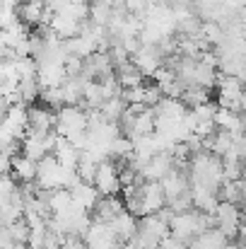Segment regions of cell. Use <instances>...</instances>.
<instances>
[{
	"mask_svg": "<svg viewBox=\"0 0 246 249\" xmlns=\"http://www.w3.org/2000/svg\"><path fill=\"white\" fill-rule=\"evenodd\" d=\"M213 220H215V228L227 237H239V228H242V220H244V213L237 203H230V201H220L215 213H213Z\"/></svg>",
	"mask_w": 246,
	"mask_h": 249,
	"instance_id": "cell-2",
	"label": "cell"
},
{
	"mask_svg": "<svg viewBox=\"0 0 246 249\" xmlns=\"http://www.w3.org/2000/svg\"><path fill=\"white\" fill-rule=\"evenodd\" d=\"M17 249H32V247H29V245H19Z\"/></svg>",
	"mask_w": 246,
	"mask_h": 249,
	"instance_id": "cell-23",
	"label": "cell"
},
{
	"mask_svg": "<svg viewBox=\"0 0 246 249\" xmlns=\"http://www.w3.org/2000/svg\"><path fill=\"white\" fill-rule=\"evenodd\" d=\"M27 119H29V131L27 133H53L56 131V111L49 109L46 104H32L27 107Z\"/></svg>",
	"mask_w": 246,
	"mask_h": 249,
	"instance_id": "cell-5",
	"label": "cell"
},
{
	"mask_svg": "<svg viewBox=\"0 0 246 249\" xmlns=\"http://www.w3.org/2000/svg\"><path fill=\"white\" fill-rule=\"evenodd\" d=\"M140 198H143V218L155 215L166 208V196L160 181H143L140 184Z\"/></svg>",
	"mask_w": 246,
	"mask_h": 249,
	"instance_id": "cell-6",
	"label": "cell"
},
{
	"mask_svg": "<svg viewBox=\"0 0 246 249\" xmlns=\"http://www.w3.org/2000/svg\"><path fill=\"white\" fill-rule=\"evenodd\" d=\"M126 109H128V104L123 102V97H121V94H116V97L106 99V102H104V107H101L99 111L104 114V119H106V121L118 124V121H121V116L126 114Z\"/></svg>",
	"mask_w": 246,
	"mask_h": 249,
	"instance_id": "cell-15",
	"label": "cell"
},
{
	"mask_svg": "<svg viewBox=\"0 0 246 249\" xmlns=\"http://www.w3.org/2000/svg\"><path fill=\"white\" fill-rule=\"evenodd\" d=\"M7 172H12V155L0 150V174H7Z\"/></svg>",
	"mask_w": 246,
	"mask_h": 249,
	"instance_id": "cell-20",
	"label": "cell"
},
{
	"mask_svg": "<svg viewBox=\"0 0 246 249\" xmlns=\"http://www.w3.org/2000/svg\"><path fill=\"white\" fill-rule=\"evenodd\" d=\"M157 249H188V245H183V242H179L176 237L169 235V237H164L162 242H160V247Z\"/></svg>",
	"mask_w": 246,
	"mask_h": 249,
	"instance_id": "cell-19",
	"label": "cell"
},
{
	"mask_svg": "<svg viewBox=\"0 0 246 249\" xmlns=\"http://www.w3.org/2000/svg\"><path fill=\"white\" fill-rule=\"evenodd\" d=\"M138 225H140V220H138L133 213L123 211V213L111 223V230H114V235L118 237L121 245H128V242L135 240V235H138Z\"/></svg>",
	"mask_w": 246,
	"mask_h": 249,
	"instance_id": "cell-10",
	"label": "cell"
},
{
	"mask_svg": "<svg viewBox=\"0 0 246 249\" xmlns=\"http://www.w3.org/2000/svg\"><path fill=\"white\" fill-rule=\"evenodd\" d=\"M210 228H215L213 215L200 213V211H196V208H191V211H186V213H174L171 220H169V235L176 237V240L183 242V245H191L200 232H205V230H210Z\"/></svg>",
	"mask_w": 246,
	"mask_h": 249,
	"instance_id": "cell-1",
	"label": "cell"
},
{
	"mask_svg": "<svg viewBox=\"0 0 246 249\" xmlns=\"http://www.w3.org/2000/svg\"><path fill=\"white\" fill-rule=\"evenodd\" d=\"M36 172H39V162L29 160L27 155H15L12 158V174L22 184H34L36 181Z\"/></svg>",
	"mask_w": 246,
	"mask_h": 249,
	"instance_id": "cell-12",
	"label": "cell"
},
{
	"mask_svg": "<svg viewBox=\"0 0 246 249\" xmlns=\"http://www.w3.org/2000/svg\"><path fill=\"white\" fill-rule=\"evenodd\" d=\"M222 249H242V247H239L237 242H232V240H230V242H227V245H225V247H222Z\"/></svg>",
	"mask_w": 246,
	"mask_h": 249,
	"instance_id": "cell-22",
	"label": "cell"
},
{
	"mask_svg": "<svg viewBox=\"0 0 246 249\" xmlns=\"http://www.w3.org/2000/svg\"><path fill=\"white\" fill-rule=\"evenodd\" d=\"M181 102L186 107H200V104H208L210 102V92L205 87H186L183 94H181Z\"/></svg>",
	"mask_w": 246,
	"mask_h": 249,
	"instance_id": "cell-17",
	"label": "cell"
},
{
	"mask_svg": "<svg viewBox=\"0 0 246 249\" xmlns=\"http://www.w3.org/2000/svg\"><path fill=\"white\" fill-rule=\"evenodd\" d=\"M22 198V189L10 179V174H0V208Z\"/></svg>",
	"mask_w": 246,
	"mask_h": 249,
	"instance_id": "cell-16",
	"label": "cell"
},
{
	"mask_svg": "<svg viewBox=\"0 0 246 249\" xmlns=\"http://www.w3.org/2000/svg\"><path fill=\"white\" fill-rule=\"evenodd\" d=\"M239 247L242 249H246V215H244V220H242V228H239Z\"/></svg>",
	"mask_w": 246,
	"mask_h": 249,
	"instance_id": "cell-21",
	"label": "cell"
},
{
	"mask_svg": "<svg viewBox=\"0 0 246 249\" xmlns=\"http://www.w3.org/2000/svg\"><path fill=\"white\" fill-rule=\"evenodd\" d=\"M70 198H73V203L82 208V211H94V206H97V201L101 198L99 196V191L94 189V184H87V181H78L73 189H70Z\"/></svg>",
	"mask_w": 246,
	"mask_h": 249,
	"instance_id": "cell-11",
	"label": "cell"
},
{
	"mask_svg": "<svg viewBox=\"0 0 246 249\" xmlns=\"http://www.w3.org/2000/svg\"><path fill=\"white\" fill-rule=\"evenodd\" d=\"M160 184H162V189H164L166 203H171V201L181 198L183 194H188V191H191L188 169H183V167H174V172H171V174H166Z\"/></svg>",
	"mask_w": 246,
	"mask_h": 249,
	"instance_id": "cell-7",
	"label": "cell"
},
{
	"mask_svg": "<svg viewBox=\"0 0 246 249\" xmlns=\"http://www.w3.org/2000/svg\"><path fill=\"white\" fill-rule=\"evenodd\" d=\"M87 131V109L82 107H63L56 111V133L61 138H73Z\"/></svg>",
	"mask_w": 246,
	"mask_h": 249,
	"instance_id": "cell-3",
	"label": "cell"
},
{
	"mask_svg": "<svg viewBox=\"0 0 246 249\" xmlns=\"http://www.w3.org/2000/svg\"><path fill=\"white\" fill-rule=\"evenodd\" d=\"M227 242H230V240H227L217 228H210V230L200 232V235L188 245V249H222Z\"/></svg>",
	"mask_w": 246,
	"mask_h": 249,
	"instance_id": "cell-13",
	"label": "cell"
},
{
	"mask_svg": "<svg viewBox=\"0 0 246 249\" xmlns=\"http://www.w3.org/2000/svg\"><path fill=\"white\" fill-rule=\"evenodd\" d=\"M94 189L99 191V196H116L121 191V174L118 165L114 160H101L94 174Z\"/></svg>",
	"mask_w": 246,
	"mask_h": 249,
	"instance_id": "cell-4",
	"label": "cell"
},
{
	"mask_svg": "<svg viewBox=\"0 0 246 249\" xmlns=\"http://www.w3.org/2000/svg\"><path fill=\"white\" fill-rule=\"evenodd\" d=\"M126 211V206H123V198H118V196H101L99 201H97V206H94V218L92 220H97V223H106V225H111L121 213Z\"/></svg>",
	"mask_w": 246,
	"mask_h": 249,
	"instance_id": "cell-9",
	"label": "cell"
},
{
	"mask_svg": "<svg viewBox=\"0 0 246 249\" xmlns=\"http://www.w3.org/2000/svg\"><path fill=\"white\" fill-rule=\"evenodd\" d=\"M53 158L63 167L75 169V167H78V160H80V153L70 145V141H66V138L58 136V141H56V145H53Z\"/></svg>",
	"mask_w": 246,
	"mask_h": 249,
	"instance_id": "cell-14",
	"label": "cell"
},
{
	"mask_svg": "<svg viewBox=\"0 0 246 249\" xmlns=\"http://www.w3.org/2000/svg\"><path fill=\"white\" fill-rule=\"evenodd\" d=\"M174 158L169 155V153H157V155H152L145 167L140 169V179L143 181H162L166 174H171L174 172Z\"/></svg>",
	"mask_w": 246,
	"mask_h": 249,
	"instance_id": "cell-8",
	"label": "cell"
},
{
	"mask_svg": "<svg viewBox=\"0 0 246 249\" xmlns=\"http://www.w3.org/2000/svg\"><path fill=\"white\" fill-rule=\"evenodd\" d=\"M19 245L12 240V235H10V230L7 228H0V249H17Z\"/></svg>",
	"mask_w": 246,
	"mask_h": 249,
	"instance_id": "cell-18",
	"label": "cell"
}]
</instances>
